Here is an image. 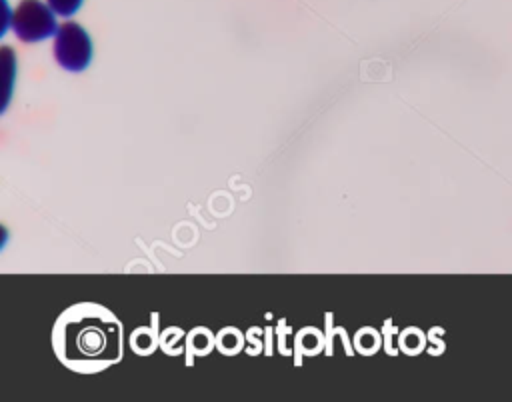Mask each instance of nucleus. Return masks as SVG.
Listing matches in <instances>:
<instances>
[{
  "mask_svg": "<svg viewBox=\"0 0 512 402\" xmlns=\"http://www.w3.org/2000/svg\"><path fill=\"white\" fill-rule=\"evenodd\" d=\"M52 344L68 368L78 372L104 370L120 360V324L102 306L78 304L58 318Z\"/></svg>",
  "mask_w": 512,
  "mask_h": 402,
  "instance_id": "obj_1",
  "label": "nucleus"
},
{
  "mask_svg": "<svg viewBox=\"0 0 512 402\" xmlns=\"http://www.w3.org/2000/svg\"><path fill=\"white\" fill-rule=\"evenodd\" d=\"M56 12L48 2L42 0H20L10 14V28L18 40L26 44L42 42L56 36L58 22Z\"/></svg>",
  "mask_w": 512,
  "mask_h": 402,
  "instance_id": "obj_2",
  "label": "nucleus"
},
{
  "mask_svg": "<svg viewBox=\"0 0 512 402\" xmlns=\"http://www.w3.org/2000/svg\"><path fill=\"white\" fill-rule=\"evenodd\" d=\"M50 6H52V10L58 14V16H72V14H76L78 10H80V6H82V2L84 0H46Z\"/></svg>",
  "mask_w": 512,
  "mask_h": 402,
  "instance_id": "obj_4",
  "label": "nucleus"
},
{
  "mask_svg": "<svg viewBox=\"0 0 512 402\" xmlns=\"http://www.w3.org/2000/svg\"><path fill=\"white\" fill-rule=\"evenodd\" d=\"M94 56L92 38L84 26L76 22L60 24L54 36V58L68 72H82Z\"/></svg>",
  "mask_w": 512,
  "mask_h": 402,
  "instance_id": "obj_3",
  "label": "nucleus"
}]
</instances>
